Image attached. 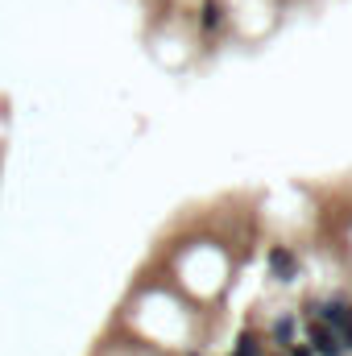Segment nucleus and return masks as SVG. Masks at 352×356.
Here are the masks:
<instances>
[{"label": "nucleus", "mask_w": 352, "mask_h": 356, "mask_svg": "<svg viewBox=\"0 0 352 356\" xmlns=\"http://www.w3.org/2000/svg\"><path fill=\"white\" fill-rule=\"evenodd\" d=\"M307 311H311V315H319V319L340 336V344H344V348H352V302H349V298L332 294V298H323V302H307Z\"/></svg>", "instance_id": "nucleus-1"}, {"label": "nucleus", "mask_w": 352, "mask_h": 356, "mask_svg": "<svg viewBox=\"0 0 352 356\" xmlns=\"http://www.w3.org/2000/svg\"><path fill=\"white\" fill-rule=\"evenodd\" d=\"M307 336H311V348L319 356H344V344H340V336L323 323V319H311V327H307Z\"/></svg>", "instance_id": "nucleus-2"}, {"label": "nucleus", "mask_w": 352, "mask_h": 356, "mask_svg": "<svg viewBox=\"0 0 352 356\" xmlns=\"http://www.w3.org/2000/svg\"><path fill=\"white\" fill-rule=\"evenodd\" d=\"M232 356H262V348H257V332H241L237 353H232Z\"/></svg>", "instance_id": "nucleus-5"}, {"label": "nucleus", "mask_w": 352, "mask_h": 356, "mask_svg": "<svg viewBox=\"0 0 352 356\" xmlns=\"http://www.w3.org/2000/svg\"><path fill=\"white\" fill-rule=\"evenodd\" d=\"M220 25H224V4H220V0H203V8H199V29L211 33V29H220Z\"/></svg>", "instance_id": "nucleus-4"}, {"label": "nucleus", "mask_w": 352, "mask_h": 356, "mask_svg": "<svg viewBox=\"0 0 352 356\" xmlns=\"http://www.w3.org/2000/svg\"><path fill=\"white\" fill-rule=\"evenodd\" d=\"M186 356H195V353H186Z\"/></svg>", "instance_id": "nucleus-7"}, {"label": "nucleus", "mask_w": 352, "mask_h": 356, "mask_svg": "<svg viewBox=\"0 0 352 356\" xmlns=\"http://www.w3.org/2000/svg\"><path fill=\"white\" fill-rule=\"evenodd\" d=\"M265 266H269V273H273L278 282H294V277H298V261H294V253H290L286 245H273V249L265 253Z\"/></svg>", "instance_id": "nucleus-3"}, {"label": "nucleus", "mask_w": 352, "mask_h": 356, "mask_svg": "<svg viewBox=\"0 0 352 356\" xmlns=\"http://www.w3.org/2000/svg\"><path fill=\"white\" fill-rule=\"evenodd\" d=\"M290 332H294V319H290V315H282V319L273 323V340H278V344H286V340H290Z\"/></svg>", "instance_id": "nucleus-6"}]
</instances>
